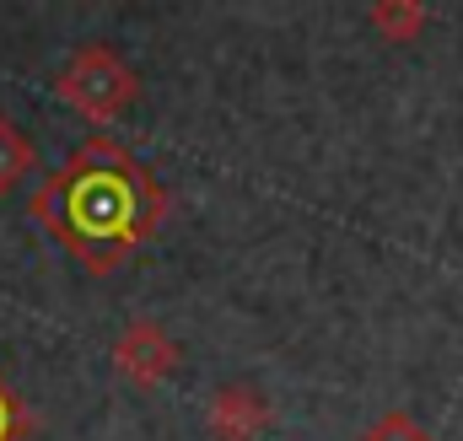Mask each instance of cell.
Returning a JSON list of instances; mask_svg holds the SVG:
<instances>
[{
    "label": "cell",
    "mask_w": 463,
    "mask_h": 441,
    "mask_svg": "<svg viewBox=\"0 0 463 441\" xmlns=\"http://www.w3.org/2000/svg\"><path fill=\"white\" fill-rule=\"evenodd\" d=\"M162 211L167 200L156 178L109 135H92L87 145H76L33 189V216L92 275H109L129 253H140V242L156 231Z\"/></svg>",
    "instance_id": "cell-1"
},
{
    "label": "cell",
    "mask_w": 463,
    "mask_h": 441,
    "mask_svg": "<svg viewBox=\"0 0 463 441\" xmlns=\"http://www.w3.org/2000/svg\"><path fill=\"white\" fill-rule=\"evenodd\" d=\"M54 92H60L76 113H87V118H98V124H109V118H118V113L135 103V70L118 60L114 49L92 43V49L71 54V65L60 70Z\"/></svg>",
    "instance_id": "cell-2"
},
{
    "label": "cell",
    "mask_w": 463,
    "mask_h": 441,
    "mask_svg": "<svg viewBox=\"0 0 463 441\" xmlns=\"http://www.w3.org/2000/svg\"><path fill=\"white\" fill-rule=\"evenodd\" d=\"M114 366L135 388H156L178 366V344L167 339V329H156V324H129L114 344Z\"/></svg>",
    "instance_id": "cell-3"
},
{
    "label": "cell",
    "mask_w": 463,
    "mask_h": 441,
    "mask_svg": "<svg viewBox=\"0 0 463 441\" xmlns=\"http://www.w3.org/2000/svg\"><path fill=\"white\" fill-rule=\"evenodd\" d=\"M211 431L222 441H253L264 426H269V404L248 388V382H227L216 399H211Z\"/></svg>",
    "instance_id": "cell-4"
},
{
    "label": "cell",
    "mask_w": 463,
    "mask_h": 441,
    "mask_svg": "<svg viewBox=\"0 0 463 441\" xmlns=\"http://www.w3.org/2000/svg\"><path fill=\"white\" fill-rule=\"evenodd\" d=\"M426 5H415V0H383V5H372V27L388 38V43H415L420 33H426Z\"/></svg>",
    "instance_id": "cell-5"
},
{
    "label": "cell",
    "mask_w": 463,
    "mask_h": 441,
    "mask_svg": "<svg viewBox=\"0 0 463 441\" xmlns=\"http://www.w3.org/2000/svg\"><path fill=\"white\" fill-rule=\"evenodd\" d=\"M38 167V151H33V140L11 124V118H0V194H11L27 173Z\"/></svg>",
    "instance_id": "cell-6"
},
{
    "label": "cell",
    "mask_w": 463,
    "mask_h": 441,
    "mask_svg": "<svg viewBox=\"0 0 463 441\" xmlns=\"http://www.w3.org/2000/svg\"><path fill=\"white\" fill-rule=\"evenodd\" d=\"M361 441H431V431L415 420V415H404V409H388L383 420H372V431Z\"/></svg>",
    "instance_id": "cell-7"
},
{
    "label": "cell",
    "mask_w": 463,
    "mask_h": 441,
    "mask_svg": "<svg viewBox=\"0 0 463 441\" xmlns=\"http://www.w3.org/2000/svg\"><path fill=\"white\" fill-rule=\"evenodd\" d=\"M22 436H27V415H22L11 382L0 377V441H22Z\"/></svg>",
    "instance_id": "cell-8"
}]
</instances>
